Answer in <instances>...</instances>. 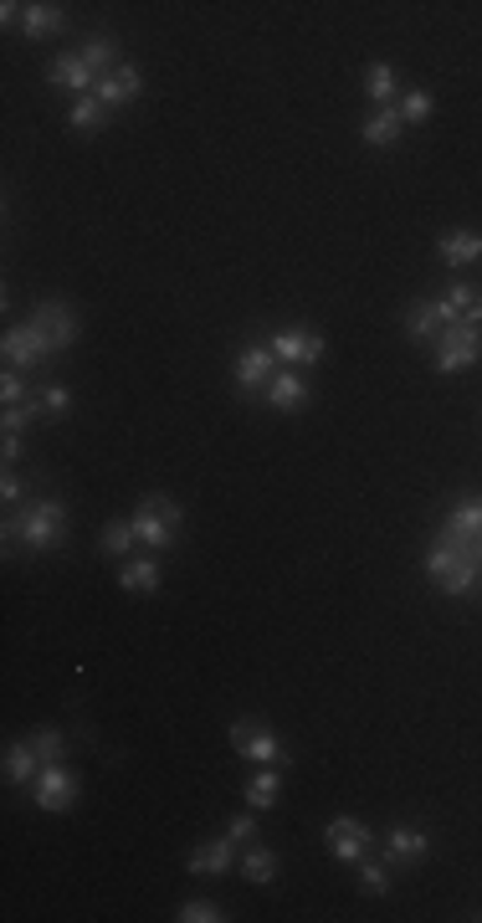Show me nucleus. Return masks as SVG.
I'll use <instances>...</instances> for the list:
<instances>
[{
    "instance_id": "1",
    "label": "nucleus",
    "mask_w": 482,
    "mask_h": 923,
    "mask_svg": "<svg viewBox=\"0 0 482 923\" xmlns=\"http://www.w3.org/2000/svg\"><path fill=\"white\" fill-rule=\"evenodd\" d=\"M427 575L436 579V590L452 600H462L478 590L482 579V560H478V544L472 539H457L452 528H436V539L427 549Z\"/></svg>"
},
{
    "instance_id": "2",
    "label": "nucleus",
    "mask_w": 482,
    "mask_h": 923,
    "mask_svg": "<svg viewBox=\"0 0 482 923\" xmlns=\"http://www.w3.org/2000/svg\"><path fill=\"white\" fill-rule=\"evenodd\" d=\"M5 524H16V519H5ZM16 534L26 539L32 554H52L57 544H62V534H67V508L57 503V498H36V503L21 513Z\"/></svg>"
},
{
    "instance_id": "3",
    "label": "nucleus",
    "mask_w": 482,
    "mask_h": 923,
    "mask_svg": "<svg viewBox=\"0 0 482 923\" xmlns=\"http://www.w3.org/2000/svg\"><path fill=\"white\" fill-rule=\"evenodd\" d=\"M180 503L175 498H164V492H149L139 508H134V534H139V544H149L155 554L160 549H170L175 544V534H180Z\"/></svg>"
},
{
    "instance_id": "4",
    "label": "nucleus",
    "mask_w": 482,
    "mask_h": 923,
    "mask_svg": "<svg viewBox=\"0 0 482 923\" xmlns=\"http://www.w3.org/2000/svg\"><path fill=\"white\" fill-rule=\"evenodd\" d=\"M482 360V324H447L442 328V339H436V375H462L472 364Z\"/></svg>"
},
{
    "instance_id": "5",
    "label": "nucleus",
    "mask_w": 482,
    "mask_h": 923,
    "mask_svg": "<svg viewBox=\"0 0 482 923\" xmlns=\"http://www.w3.org/2000/svg\"><path fill=\"white\" fill-rule=\"evenodd\" d=\"M232 749H236V760H251V764H287V749H283V739L272 734L262 719H236L232 724Z\"/></svg>"
},
{
    "instance_id": "6",
    "label": "nucleus",
    "mask_w": 482,
    "mask_h": 923,
    "mask_svg": "<svg viewBox=\"0 0 482 923\" xmlns=\"http://www.w3.org/2000/svg\"><path fill=\"white\" fill-rule=\"evenodd\" d=\"M77 796H83V779L72 775L67 764H41V775L32 779V800L41 806V811H72L77 806Z\"/></svg>"
},
{
    "instance_id": "7",
    "label": "nucleus",
    "mask_w": 482,
    "mask_h": 923,
    "mask_svg": "<svg viewBox=\"0 0 482 923\" xmlns=\"http://www.w3.org/2000/svg\"><path fill=\"white\" fill-rule=\"evenodd\" d=\"M0 349H5V364H11V370H41L47 360H57L52 339H47V334H41V328L32 324V319L11 328V334H5V345H0Z\"/></svg>"
},
{
    "instance_id": "8",
    "label": "nucleus",
    "mask_w": 482,
    "mask_h": 923,
    "mask_svg": "<svg viewBox=\"0 0 482 923\" xmlns=\"http://www.w3.org/2000/svg\"><path fill=\"white\" fill-rule=\"evenodd\" d=\"M272 375H277V354H272V345L242 349V354H236V364H232V381H236V390H242V396H268Z\"/></svg>"
},
{
    "instance_id": "9",
    "label": "nucleus",
    "mask_w": 482,
    "mask_h": 923,
    "mask_svg": "<svg viewBox=\"0 0 482 923\" xmlns=\"http://www.w3.org/2000/svg\"><path fill=\"white\" fill-rule=\"evenodd\" d=\"M32 324L52 339V349L57 354H67L72 345H77V334H83V324H77V313H72L62 298H47V303H36L32 308Z\"/></svg>"
},
{
    "instance_id": "10",
    "label": "nucleus",
    "mask_w": 482,
    "mask_h": 923,
    "mask_svg": "<svg viewBox=\"0 0 482 923\" xmlns=\"http://www.w3.org/2000/svg\"><path fill=\"white\" fill-rule=\"evenodd\" d=\"M268 345H272V354H277V360H287L293 370H304V364H319L323 360V334H319V328H304V324L277 328Z\"/></svg>"
},
{
    "instance_id": "11",
    "label": "nucleus",
    "mask_w": 482,
    "mask_h": 923,
    "mask_svg": "<svg viewBox=\"0 0 482 923\" xmlns=\"http://www.w3.org/2000/svg\"><path fill=\"white\" fill-rule=\"evenodd\" d=\"M323 841H329V851L339 857V862H355L370 851V832H364V821H355V815H334L329 826H323Z\"/></svg>"
},
{
    "instance_id": "12",
    "label": "nucleus",
    "mask_w": 482,
    "mask_h": 923,
    "mask_svg": "<svg viewBox=\"0 0 482 923\" xmlns=\"http://www.w3.org/2000/svg\"><path fill=\"white\" fill-rule=\"evenodd\" d=\"M47 83H57V88L77 92V98L98 92V73H92L88 62H83V52H57L52 62H47Z\"/></svg>"
},
{
    "instance_id": "13",
    "label": "nucleus",
    "mask_w": 482,
    "mask_h": 923,
    "mask_svg": "<svg viewBox=\"0 0 482 923\" xmlns=\"http://www.w3.org/2000/svg\"><path fill=\"white\" fill-rule=\"evenodd\" d=\"M139 92H144L139 67H134V62H119V67H113V73H108L103 83H98V92H92V98H98V103H103V109L113 113V109H128V103H134Z\"/></svg>"
},
{
    "instance_id": "14",
    "label": "nucleus",
    "mask_w": 482,
    "mask_h": 923,
    "mask_svg": "<svg viewBox=\"0 0 482 923\" xmlns=\"http://www.w3.org/2000/svg\"><path fill=\"white\" fill-rule=\"evenodd\" d=\"M447 324H457V313H452L447 298H427V303H416L411 313H406V334L421 339V345H427V339H442V328Z\"/></svg>"
},
{
    "instance_id": "15",
    "label": "nucleus",
    "mask_w": 482,
    "mask_h": 923,
    "mask_svg": "<svg viewBox=\"0 0 482 923\" xmlns=\"http://www.w3.org/2000/svg\"><path fill=\"white\" fill-rule=\"evenodd\" d=\"M185 868L196 872V877H226V872L236 868V841H232V836H221V841H200V847H190Z\"/></svg>"
},
{
    "instance_id": "16",
    "label": "nucleus",
    "mask_w": 482,
    "mask_h": 923,
    "mask_svg": "<svg viewBox=\"0 0 482 923\" xmlns=\"http://www.w3.org/2000/svg\"><path fill=\"white\" fill-rule=\"evenodd\" d=\"M304 400H308L304 370H277V375H272V385H268V406H272V411L293 416V411H304Z\"/></svg>"
},
{
    "instance_id": "17",
    "label": "nucleus",
    "mask_w": 482,
    "mask_h": 923,
    "mask_svg": "<svg viewBox=\"0 0 482 923\" xmlns=\"http://www.w3.org/2000/svg\"><path fill=\"white\" fill-rule=\"evenodd\" d=\"M400 134H406V119H400V103L395 109H375L364 124H359V139L370 149H391V145H400Z\"/></svg>"
},
{
    "instance_id": "18",
    "label": "nucleus",
    "mask_w": 482,
    "mask_h": 923,
    "mask_svg": "<svg viewBox=\"0 0 482 923\" xmlns=\"http://www.w3.org/2000/svg\"><path fill=\"white\" fill-rule=\"evenodd\" d=\"M436 257L447 267H472V262H482V232H442L436 236Z\"/></svg>"
},
{
    "instance_id": "19",
    "label": "nucleus",
    "mask_w": 482,
    "mask_h": 923,
    "mask_svg": "<svg viewBox=\"0 0 482 923\" xmlns=\"http://www.w3.org/2000/svg\"><path fill=\"white\" fill-rule=\"evenodd\" d=\"M427 851H431V841H427V832H421V826H395V832L385 836V857H391V862H400V868L427 862Z\"/></svg>"
},
{
    "instance_id": "20",
    "label": "nucleus",
    "mask_w": 482,
    "mask_h": 923,
    "mask_svg": "<svg viewBox=\"0 0 482 923\" xmlns=\"http://www.w3.org/2000/svg\"><path fill=\"white\" fill-rule=\"evenodd\" d=\"M119 585H124L128 596H155L164 585V570H160V560L149 554V560H128L124 570H119Z\"/></svg>"
},
{
    "instance_id": "21",
    "label": "nucleus",
    "mask_w": 482,
    "mask_h": 923,
    "mask_svg": "<svg viewBox=\"0 0 482 923\" xmlns=\"http://www.w3.org/2000/svg\"><path fill=\"white\" fill-rule=\"evenodd\" d=\"M21 32H26V41L57 37V32H62V5H52V0H32L26 16H21Z\"/></svg>"
},
{
    "instance_id": "22",
    "label": "nucleus",
    "mask_w": 482,
    "mask_h": 923,
    "mask_svg": "<svg viewBox=\"0 0 482 923\" xmlns=\"http://www.w3.org/2000/svg\"><path fill=\"white\" fill-rule=\"evenodd\" d=\"M36 775H41V754H36V744L32 739L5 744V779H11V785H32Z\"/></svg>"
},
{
    "instance_id": "23",
    "label": "nucleus",
    "mask_w": 482,
    "mask_h": 923,
    "mask_svg": "<svg viewBox=\"0 0 482 923\" xmlns=\"http://www.w3.org/2000/svg\"><path fill=\"white\" fill-rule=\"evenodd\" d=\"M395 92H400V77H395L391 62H370L364 67V98L375 109H395Z\"/></svg>"
},
{
    "instance_id": "24",
    "label": "nucleus",
    "mask_w": 482,
    "mask_h": 923,
    "mask_svg": "<svg viewBox=\"0 0 482 923\" xmlns=\"http://www.w3.org/2000/svg\"><path fill=\"white\" fill-rule=\"evenodd\" d=\"M283 800V779H277V764H262L257 775L247 779V806L251 811H272Z\"/></svg>"
},
{
    "instance_id": "25",
    "label": "nucleus",
    "mask_w": 482,
    "mask_h": 923,
    "mask_svg": "<svg viewBox=\"0 0 482 923\" xmlns=\"http://www.w3.org/2000/svg\"><path fill=\"white\" fill-rule=\"evenodd\" d=\"M442 528H452L457 539H472V544H478V539H482V498H478V492H467L462 503H457V508L447 513V524H442Z\"/></svg>"
},
{
    "instance_id": "26",
    "label": "nucleus",
    "mask_w": 482,
    "mask_h": 923,
    "mask_svg": "<svg viewBox=\"0 0 482 923\" xmlns=\"http://www.w3.org/2000/svg\"><path fill=\"white\" fill-rule=\"evenodd\" d=\"M134 544H139L134 519H113V524H103V534H98V554H103V560H124Z\"/></svg>"
},
{
    "instance_id": "27",
    "label": "nucleus",
    "mask_w": 482,
    "mask_h": 923,
    "mask_svg": "<svg viewBox=\"0 0 482 923\" xmlns=\"http://www.w3.org/2000/svg\"><path fill=\"white\" fill-rule=\"evenodd\" d=\"M242 877L257 887H268L277 877V851L262 847V841H247V857H242Z\"/></svg>"
},
{
    "instance_id": "28",
    "label": "nucleus",
    "mask_w": 482,
    "mask_h": 923,
    "mask_svg": "<svg viewBox=\"0 0 482 923\" xmlns=\"http://www.w3.org/2000/svg\"><path fill=\"white\" fill-rule=\"evenodd\" d=\"M103 124H108V109L98 103V98H72V109H67V128L72 134H103Z\"/></svg>"
},
{
    "instance_id": "29",
    "label": "nucleus",
    "mask_w": 482,
    "mask_h": 923,
    "mask_svg": "<svg viewBox=\"0 0 482 923\" xmlns=\"http://www.w3.org/2000/svg\"><path fill=\"white\" fill-rule=\"evenodd\" d=\"M83 62H88L92 73H98V83H103L113 67H119V41H108V37H88L83 41Z\"/></svg>"
},
{
    "instance_id": "30",
    "label": "nucleus",
    "mask_w": 482,
    "mask_h": 923,
    "mask_svg": "<svg viewBox=\"0 0 482 923\" xmlns=\"http://www.w3.org/2000/svg\"><path fill=\"white\" fill-rule=\"evenodd\" d=\"M32 421H41V400H21V406H5V411H0V426L16 432V436L26 432Z\"/></svg>"
},
{
    "instance_id": "31",
    "label": "nucleus",
    "mask_w": 482,
    "mask_h": 923,
    "mask_svg": "<svg viewBox=\"0 0 482 923\" xmlns=\"http://www.w3.org/2000/svg\"><path fill=\"white\" fill-rule=\"evenodd\" d=\"M442 298L452 303V313H457V319H467L472 308H482V288H478V283H452Z\"/></svg>"
},
{
    "instance_id": "32",
    "label": "nucleus",
    "mask_w": 482,
    "mask_h": 923,
    "mask_svg": "<svg viewBox=\"0 0 482 923\" xmlns=\"http://www.w3.org/2000/svg\"><path fill=\"white\" fill-rule=\"evenodd\" d=\"M400 119H406V124H427V119H431V92L427 88L406 92V98H400Z\"/></svg>"
},
{
    "instance_id": "33",
    "label": "nucleus",
    "mask_w": 482,
    "mask_h": 923,
    "mask_svg": "<svg viewBox=\"0 0 482 923\" xmlns=\"http://www.w3.org/2000/svg\"><path fill=\"white\" fill-rule=\"evenodd\" d=\"M175 919L180 923H221V908H215L211 898H190V903H180Z\"/></svg>"
},
{
    "instance_id": "34",
    "label": "nucleus",
    "mask_w": 482,
    "mask_h": 923,
    "mask_svg": "<svg viewBox=\"0 0 482 923\" xmlns=\"http://www.w3.org/2000/svg\"><path fill=\"white\" fill-rule=\"evenodd\" d=\"M32 744H36V754H41V764L62 760V728H36Z\"/></svg>"
},
{
    "instance_id": "35",
    "label": "nucleus",
    "mask_w": 482,
    "mask_h": 923,
    "mask_svg": "<svg viewBox=\"0 0 482 923\" xmlns=\"http://www.w3.org/2000/svg\"><path fill=\"white\" fill-rule=\"evenodd\" d=\"M359 887H364L370 898L391 893V868H380V862H364V868H359Z\"/></svg>"
},
{
    "instance_id": "36",
    "label": "nucleus",
    "mask_w": 482,
    "mask_h": 923,
    "mask_svg": "<svg viewBox=\"0 0 482 923\" xmlns=\"http://www.w3.org/2000/svg\"><path fill=\"white\" fill-rule=\"evenodd\" d=\"M36 400H41V411H47V416H62V411L72 406V396L62 390V385H47V390H41Z\"/></svg>"
},
{
    "instance_id": "37",
    "label": "nucleus",
    "mask_w": 482,
    "mask_h": 923,
    "mask_svg": "<svg viewBox=\"0 0 482 923\" xmlns=\"http://www.w3.org/2000/svg\"><path fill=\"white\" fill-rule=\"evenodd\" d=\"M0 400H5V406H21V400H26V381H21L16 370L0 381Z\"/></svg>"
},
{
    "instance_id": "38",
    "label": "nucleus",
    "mask_w": 482,
    "mask_h": 923,
    "mask_svg": "<svg viewBox=\"0 0 482 923\" xmlns=\"http://www.w3.org/2000/svg\"><path fill=\"white\" fill-rule=\"evenodd\" d=\"M226 836H232V841H251V836H257V821H251V815H232Z\"/></svg>"
},
{
    "instance_id": "39",
    "label": "nucleus",
    "mask_w": 482,
    "mask_h": 923,
    "mask_svg": "<svg viewBox=\"0 0 482 923\" xmlns=\"http://www.w3.org/2000/svg\"><path fill=\"white\" fill-rule=\"evenodd\" d=\"M0 457H5V462H21V436L16 432H5V441H0Z\"/></svg>"
},
{
    "instance_id": "40",
    "label": "nucleus",
    "mask_w": 482,
    "mask_h": 923,
    "mask_svg": "<svg viewBox=\"0 0 482 923\" xmlns=\"http://www.w3.org/2000/svg\"><path fill=\"white\" fill-rule=\"evenodd\" d=\"M0 498H5V503H16V498H21V483H16V472H5V477H0Z\"/></svg>"
},
{
    "instance_id": "41",
    "label": "nucleus",
    "mask_w": 482,
    "mask_h": 923,
    "mask_svg": "<svg viewBox=\"0 0 482 923\" xmlns=\"http://www.w3.org/2000/svg\"><path fill=\"white\" fill-rule=\"evenodd\" d=\"M478 560H482V539H478Z\"/></svg>"
}]
</instances>
